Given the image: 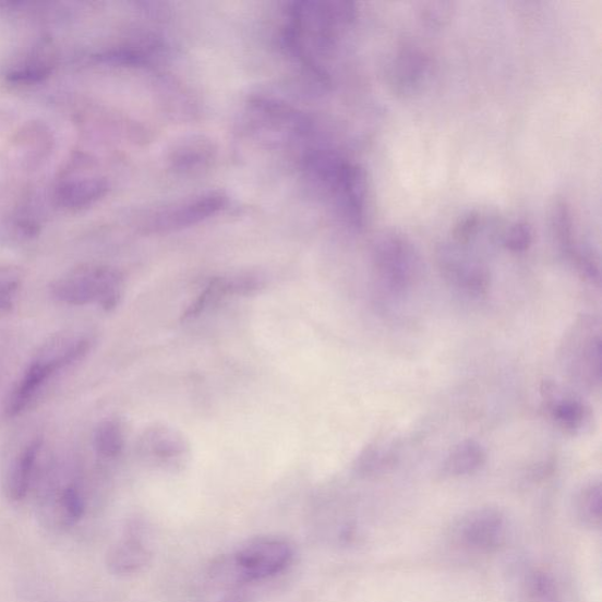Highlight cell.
<instances>
[{
  "instance_id": "obj_1",
  "label": "cell",
  "mask_w": 602,
  "mask_h": 602,
  "mask_svg": "<svg viewBox=\"0 0 602 602\" xmlns=\"http://www.w3.org/2000/svg\"><path fill=\"white\" fill-rule=\"evenodd\" d=\"M356 19L353 3L340 0L296 3L290 11L286 41L301 62L326 82L327 74L318 57L336 47L340 29L351 25Z\"/></svg>"
},
{
  "instance_id": "obj_2",
  "label": "cell",
  "mask_w": 602,
  "mask_h": 602,
  "mask_svg": "<svg viewBox=\"0 0 602 602\" xmlns=\"http://www.w3.org/2000/svg\"><path fill=\"white\" fill-rule=\"evenodd\" d=\"M93 345V338L81 330H68L45 344L13 387L5 405L7 416L14 418L23 413L56 374L79 363Z\"/></svg>"
},
{
  "instance_id": "obj_3",
  "label": "cell",
  "mask_w": 602,
  "mask_h": 602,
  "mask_svg": "<svg viewBox=\"0 0 602 602\" xmlns=\"http://www.w3.org/2000/svg\"><path fill=\"white\" fill-rule=\"evenodd\" d=\"M123 278L108 266L84 265L73 268L51 285V294L70 306L97 304L113 310L122 296Z\"/></svg>"
},
{
  "instance_id": "obj_4",
  "label": "cell",
  "mask_w": 602,
  "mask_h": 602,
  "mask_svg": "<svg viewBox=\"0 0 602 602\" xmlns=\"http://www.w3.org/2000/svg\"><path fill=\"white\" fill-rule=\"evenodd\" d=\"M372 261L376 277L389 293L408 292L423 274L420 253L405 234L384 232L375 240Z\"/></svg>"
},
{
  "instance_id": "obj_5",
  "label": "cell",
  "mask_w": 602,
  "mask_h": 602,
  "mask_svg": "<svg viewBox=\"0 0 602 602\" xmlns=\"http://www.w3.org/2000/svg\"><path fill=\"white\" fill-rule=\"evenodd\" d=\"M508 537L504 511L494 507L475 508L459 519L454 529L456 543L475 553L499 551Z\"/></svg>"
},
{
  "instance_id": "obj_6",
  "label": "cell",
  "mask_w": 602,
  "mask_h": 602,
  "mask_svg": "<svg viewBox=\"0 0 602 602\" xmlns=\"http://www.w3.org/2000/svg\"><path fill=\"white\" fill-rule=\"evenodd\" d=\"M436 262L445 279L457 289L474 297L487 293L491 285L490 269L465 246L454 242L442 244L436 250Z\"/></svg>"
},
{
  "instance_id": "obj_7",
  "label": "cell",
  "mask_w": 602,
  "mask_h": 602,
  "mask_svg": "<svg viewBox=\"0 0 602 602\" xmlns=\"http://www.w3.org/2000/svg\"><path fill=\"white\" fill-rule=\"evenodd\" d=\"M430 55L416 44H404L388 59L386 83L396 96L413 97L423 92L432 74Z\"/></svg>"
},
{
  "instance_id": "obj_8",
  "label": "cell",
  "mask_w": 602,
  "mask_h": 602,
  "mask_svg": "<svg viewBox=\"0 0 602 602\" xmlns=\"http://www.w3.org/2000/svg\"><path fill=\"white\" fill-rule=\"evenodd\" d=\"M292 555L291 546L281 539H254L236 553L234 565L240 578L263 580L280 574Z\"/></svg>"
},
{
  "instance_id": "obj_9",
  "label": "cell",
  "mask_w": 602,
  "mask_h": 602,
  "mask_svg": "<svg viewBox=\"0 0 602 602\" xmlns=\"http://www.w3.org/2000/svg\"><path fill=\"white\" fill-rule=\"evenodd\" d=\"M228 205V197L222 192L210 191L192 200L165 208L148 222L147 229L153 233H168L191 228L216 216Z\"/></svg>"
},
{
  "instance_id": "obj_10",
  "label": "cell",
  "mask_w": 602,
  "mask_h": 602,
  "mask_svg": "<svg viewBox=\"0 0 602 602\" xmlns=\"http://www.w3.org/2000/svg\"><path fill=\"white\" fill-rule=\"evenodd\" d=\"M334 195L341 215L356 229H363L369 205V185L365 170L346 161L336 183L328 191Z\"/></svg>"
},
{
  "instance_id": "obj_11",
  "label": "cell",
  "mask_w": 602,
  "mask_h": 602,
  "mask_svg": "<svg viewBox=\"0 0 602 602\" xmlns=\"http://www.w3.org/2000/svg\"><path fill=\"white\" fill-rule=\"evenodd\" d=\"M553 234L562 252L587 279L599 281L600 269L594 255L582 249L577 238L574 210L565 200L554 203L551 213Z\"/></svg>"
},
{
  "instance_id": "obj_12",
  "label": "cell",
  "mask_w": 602,
  "mask_h": 602,
  "mask_svg": "<svg viewBox=\"0 0 602 602\" xmlns=\"http://www.w3.org/2000/svg\"><path fill=\"white\" fill-rule=\"evenodd\" d=\"M570 358V371L582 384L600 382V330L593 320L575 326L565 354Z\"/></svg>"
},
{
  "instance_id": "obj_13",
  "label": "cell",
  "mask_w": 602,
  "mask_h": 602,
  "mask_svg": "<svg viewBox=\"0 0 602 602\" xmlns=\"http://www.w3.org/2000/svg\"><path fill=\"white\" fill-rule=\"evenodd\" d=\"M139 449L144 458L165 465L183 460L190 452L184 435L167 426L146 430L140 441Z\"/></svg>"
},
{
  "instance_id": "obj_14",
  "label": "cell",
  "mask_w": 602,
  "mask_h": 602,
  "mask_svg": "<svg viewBox=\"0 0 602 602\" xmlns=\"http://www.w3.org/2000/svg\"><path fill=\"white\" fill-rule=\"evenodd\" d=\"M108 183L101 177L88 174H68L60 180L56 197L63 206L72 209L92 206L108 192Z\"/></svg>"
},
{
  "instance_id": "obj_15",
  "label": "cell",
  "mask_w": 602,
  "mask_h": 602,
  "mask_svg": "<svg viewBox=\"0 0 602 602\" xmlns=\"http://www.w3.org/2000/svg\"><path fill=\"white\" fill-rule=\"evenodd\" d=\"M43 442L35 440L27 444L14 458L5 475V494L11 502L25 499L32 486L36 465L39 459Z\"/></svg>"
},
{
  "instance_id": "obj_16",
  "label": "cell",
  "mask_w": 602,
  "mask_h": 602,
  "mask_svg": "<svg viewBox=\"0 0 602 602\" xmlns=\"http://www.w3.org/2000/svg\"><path fill=\"white\" fill-rule=\"evenodd\" d=\"M486 460L487 454L483 446L472 440L463 441L449 450L442 473L448 478L472 475L484 468Z\"/></svg>"
},
{
  "instance_id": "obj_17",
  "label": "cell",
  "mask_w": 602,
  "mask_h": 602,
  "mask_svg": "<svg viewBox=\"0 0 602 602\" xmlns=\"http://www.w3.org/2000/svg\"><path fill=\"white\" fill-rule=\"evenodd\" d=\"M150 561L149 551L139 539L120 540L108 554V566L115 575H131Z\"/></svg>"
},
{
  "instance_id": "obj_18",
  "label": "cell",
  "mask_w": 602,
  "mask_h": 602,
  "mask_svg": "<svg viewBox=\"0 0 602 602\" xmlns=\"http://www.w3.org/2000/svg\"><path fill=\"white\" fill-rule=\"evenodd\" d=\"M521 593L525 602H563L558 582L543 569L527 571Z\"/></svg>"
},
{
  "instance_id": "obj_19",
  "label": "cell",
  "mask_w": 602,
  "mask_h": 602,
  "mask_svg": "<svg viewBox=\"0 0 602 602\" xmlns=\"http://www.w3.org/2000/svg\"><path fill=\"white\" fill-rule=\"evenodd\" d=\"M213 143L204 139H190L178 145L172 153L171 161L178 170H197L214 158Z\"/></svg>"
},
{
  "instance_id": "obj_20",
  "label": "cell",
  "mask_w": 602,
  "mask_h": 602,
  "mask_svg": "<svg viewBox=\"0 0 602 602\" xmlns=\"http://www.w3.org/2000/svg\"><path fill=\"white\" fill-rule=\"evenodd\" d=\"M550 414L556 425L569 433L580 432L587 418L589 410L580 400L574 397H562L554 399L550 404Z\"/></svg>"
},
{
  "instance_id": "obj_21",
  "label": "cell",
  "mask_w": 602,
  "mask_h": 602,
  "mask_svg": "<svg viewBox=\"0 0 602 602\" xmlns=\"http://www.w3.org/2000/svg\"><path fill=\"white\" fill-rule=\"evenodd\" d=\"M396 458V452L387 444L370 446L357 460L356 471L364 477L382 474L394 468Z\"/></svg>"
},
{
  "instance_id": "obj_22",
  "label": "cell",
  "mask_w": 602,
  "mask_h": 602,
  "mask_svg": "<svg viewBox=\"0 0 602 602\" xmlns=\"http://www.w3.org/2000/svg\"><path fill=\"white\" fill-rule=\"evenodd\" d=\"M95 449L101 458H117L124 448L122 428L115 420H105L95 432Z\"/></svg>"
},
{
  "instance_id": "obj_23",
  "label": "cell",
  "mask_w": 602,
  "mask_h": 602,
  "mask_svg": "<svg viewBox=\"0 0 602 602\" xmlns=\"http://www.w3.org/2000/svg\"><path fill=\"white\" fill-rule=\"evenodd\" d=\"M602 515V493L599 481L587 485L577 501V516L580 522L590 529H600Z\"/></svg>"
},
{
  "instance_id": "obj_24",
  "label": "cell",
  "mask_w": 602,
  "mask_h": 602,
  "mask_svg": "<svg viewBox=\"0 0 602 602\" xmlns=\"http://www.w3.org/2000/svg\"><path fill=\"white\" fill-rule=\"evenodd\" d=\"M57 514L64 523L77 522L84 516L85 499L79 486L70 484L60 490L55 501Z\"/></svg>"
},
{
  "instance_id": "obj_25",
  "label": "cell",
  "mask_w": 602,
  "mask_h": 602,
  "mask_svg": "<svg viewBox=\"0 0 602 602\" xmlns=\"http://www.w3.org/2000/svg\"><path fill=\"white\" fill-rule=\"evenodd\" d=\"M53 68L52 57L50 53L38 52L34 57L26 60L20 68L14 70L10 79L17 83H35L47 77Z\"/></svg>"
},
{
  "instance_id": "obj_26",
  "label": "cell",
  "mask_w": 602,
  "mask_h": 602,
  "mask_svg": "<svg viewBox=\"0 0 602 602\" xmlns=\"http://www.w3.org/2000/svg\"><path fill=\"white\" fill-rule=\"evenodd\" d=\"M533 239L532 226L526 221H516L506 230L503 243L509 252L523 253L532 246Z\"/></svg>"
},
{
  "instance_id": "obj_27",
  "label": "cell",
  "mask_w": 602,
  "mask_h": 602,
  "mask_svg": "<svg viewBox=\"0 0 602 602\" xmlns=\"http://www.w3.org/2000/svg\"><path fill=\"white\" fill-rule=\"evenodd\" d=\"M455 4L450 2H429L421 4L420 20L429 27H441L454 17Z\"/></svg>"
},
{
  "instance_id": "obj_28",
  "label": "cell",
  "mask_w": 602,
  "mask_h": 602,
  "mask_svg": "<svg viewBox=\"0 0 602 602\" xmlns=\"http://www.w3.org/2000/svg\"><path fill=\"white\" fill-rule=\"evenodd\" d=\"M21 289V279L11 270H0V317L7 315L14 308Z\"/></svg>"
},
{
  "instance_id": "obj_29",
  "label": "cell",
  "mask_w": 602,
  "mask_h": 602,
  "mask_svg": "<svg viewBox=\"0 0 602 602\" xmlns=\"http://www.w3.org/2000/svg\"><path fill=\"white\" fill-rule=\"evenodd\" d=\"M481 226H483V217L479 213H469L460 217L455 225L452 237L454 243L466 246L471 243V240L477 237Z\"/></svg>"
}]
</instances>
